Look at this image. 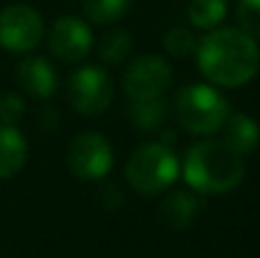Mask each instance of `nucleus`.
Wrapping results in <instances>:
<instances>
[{"instance_id": "nucleus-8", "label": "nucleus", "mask_w": 260, "mask_h": 258, "mask_svg": "<svg viewBox=\"0 0 260 258\" xmlns=\"http://www.w3.org/2000/svg\"><path fill=\"white\" fill-rule=\"evenodd\" d=\"M171 85V67L157 55H142L126 69L123 89L130 101L162 99Z\"/></svg>"}, {"instance_id": "nucleus-2", "label": "nucleus", "mask_w": 260, "mask_h": 258, "mask_svg": "<svg viewBox=\"0 0 260 258\" xmlns=\"http://www.w3.org/2000/svg\"><path fill=\"white\" fill-rule=\"evenodd\" d=\"M183 178L199 195H224L244 178V158L235 153L224 140H203L187 151Z\"/></svg>"}, {"instance_id": "nucleus-20", "label": "nucleus", "mask_w": 260, "mask_h": 258, "mask_svg": "<svg viewBox=\"0 0 260 258\" xmlns=\"http://www.w3.org/2000/svg\"><path fill=\"white\" fill-rule=\"evenodd\" d=\"M23 112H25V105H23V99L18 94L0 96V123L16 126V123L21 121Z\"/></svg>"}, {"instance_id": "nucleus-11", "label": "nucleus", "mask_w": 260, "mask_h": 258, "mask_svg": "<svg viewBox=\"0 0 260 258\" xmlns=\"http://www.w3.org/2000/svg\"><path fill=\"white\" fill-rule=\"evenodd\" d=\"M199 213H201V199L192 192L176 190L160 204V222L171 231H185L197 222Z\"/></svg>"}, {"instance_id": "nucleus-15", "label": "nucleus", "mask_w": 260, "mask_h": 258, "mask_svg": "<svg viewBox=\"0 0 260 258\" xmlns=\"http://www.w3.org/2000/svg\"><path fill=\"white\" fill-rule=\"evenodd\" d=\"M226 12H229L226 0H192L187 16L199 30H215L226 18Z\"/></svg>"}, {"instance_id": "nucleus-7", "label": "nucleus", "mask_w": 260, "mask_h": 258, "mask_svg": "<svg viewBox=\"0 0 260 258\" xmlns=\"http://www.w3.org/2000/svg\"><path fill=\"white\" fill-rule=\"evenodd\" d=\"M44 39L41 14L30 5H9L0 12V46L12 53H27Z\"/></svg>"}, {"instance_id": "nucleus-18", "label": "nucleus", "mask_w": 260, "mask_h": 258, "mask_svg": "<svg viewBox=\"0 0 260 258\" xmlns=\"http://www.w3.org/2000/svg\"><path fill=\"white\" fill-rule=\"evenodd\" d=\"M197 44H199L197 37H194L192 30H187V27H171L165 35V39H162V46H165L167 55H171V57H176V59L189 57V55L197 50Z\"/></svg>"}, {"instance_id": "nucleus-17", "label": "nucleus", "mask_w": 260, "mask_h": 258, "mask_svg": "<svg viewBox=\"0 0 260 258\" xmlns=\"http://www.w3.org/2000/svg\"><path fill=\"white\" fill-rule=\"evenodd\" d=\"M130 50H133V35L119 27V30H112L110 35L103 37L99 46V57L103 64L114 67V64H121L128 57Z\"/></svg>"}, {"instance_id": "nucleus-9", "label": "nucleus", "mask_w": 260, "mask_h": 258, "mask_svg": "<svg viewBox=\"0 0 260 258\" xmlns=\"http://www.w3.org/2000/svg\"><path fill=\"white\" fill-rule=\"evenodd\" d=\"M94 37L82 18L78 16H62L53 23L48 32V48L59 62L76 64L89 55Z\"/></svg>"}, {"instance_id": "nucleus-1", "label": "nucleus", "mask_w": 260, "mask_h": 258, "mask_svg": "<svg viewBox=\"0 0 260 258\" xmlns=\"http://www.w3.org/2000/svg\"><path fill=\"white\" fill-rule=\"evenodd\" d=\"M194 53L201 73L215 87H242L256 78L260 69L256 39L240 27H215L199 41Z\"/></svg>"}, {"instance_id": "nucleus-5", "label": "nucleus", "mask_w": 260, "mask_h": 258, "mask_svg": "<svg viewBox=\"0 0 260 258\" xmlns=\"http://www.w3.org/2000/svg\"><path fill=\"white\" fill-rule=\"evenodd\" d=\"M67 94H69V103L73 105L76 112L87 114V117H96V114L105 112L110 108V103H112L114 82L105 69L87 64V67L78 69L76 73H71Z\"/></svg>"}, {"instance_id": "nucleus-14", "label": "nucleus", "mask_w": 260, "mask_h": 258, "mask_svg": "<svg viewBox=\"0 0 260 258\" xmlns=\"http://www.w3.org/2000/svg\"><path fill=\"white\" fill-rule=\"evenodd\" d=\"M128 119H130V123L142 133L157 131L167 119V103L162 99L130 101Z\"/></svg>"}, {"instance_id": "nucleus-12", "label": "nucleus", "mask_w": 260, "mask_h": 258, "mask_svg": "<svg viewBox=\"0 0 260 258\" xmlns=\"http://www.w3.org/2000/svg\"><path fill=\"white\" fill-rule=\"evenodd\" d=\"M221 133H224L221 140H224L235 153L242 155V158L253 153L260 144V126L249 114H242V112L229 114V119H226L224 126H221Z\"/></svg>"}, {"instance_id": "nucleus-10", "label": "nucleus", "mask_w": 260, "mask_h": 258, "mask_svg": "<svg viewBox=\"0 0 260 258\" xmlns=\"http://www.w3.org/2000/svg\"><path fill=\"white\" fill-rule=\"evenodd\" d=\"M16 78L21 89L25 91L32 99H50L57 91L59 80H57V71L55 67L41 55H30L23 57L16 67Z\"/></svg>"}, {"instance_id": "nucleus-13", "label": "nucleus", "mask_w": 260, "mask_h": 258, "mask_svg": "<svg viewBox=\"0 0 260 258\" xmlns=\"http://www.w3.org/2000/svg\"><path fill=\"white\" fill-rule=\"evenodd\" d=\"M27 163V142L16 126L0 123V178H12Z\"/></svg>"}, {"instance_id": "nucleus-6", "label": "nucleus", "mask_w": 260, "mask_h": 258, "mask_svg": "<svg viewBox=\"0 0 260 258\" xmlns=\"http://www.w3.org/2000/svg\"><path fill=\"white\" fill-rule=\"evenodd\" d=\"M114 165L112 144L101 133H80L71 140L67 151V167L80 181H101Z\"/></svg>"}, {"instance_id": "nucleus-19", "label": "nucleus", "mask_w": 260, "mask_h": 258, "mask_svg": "<svg viewBox=\"0 0 260 258\" xmlns=\"http://www.w3.org/2000/svg\"><path fill=\"white\" fill-rule=\"evenodd\" d=\"M238 23L240 30L249 37H260V0H240L238 5Z\"/></svg>"}, {"instance_id": "nucleus-3", "label": "nucleus", "mask_w": 260, "mask_h": 258, "mask_svg": "<svg viewBox=\"0 0 260 258\" xmlns=\"http://www.w3.org/2000/svg\"><path fill=\"white\" fill-rule=\"evenodd\" d=\"M178 123L192 135H215L231 114L226 96L215 85L194 82L178 91L174 103Z\"/></svg>"}, {"instance_id": "nucleus-4", "label": "nucleus", "mask_w": 260, "mask_h": 258, "mask_svg": "<svg viewBox=\"0 0 260 258\" xmlns=\"http://www.w3.org/2000/svg\"><path fill=\"white\" fill-rule=\"evenodd\" d=\"M180 174V163L171 146L162 142L144 144L130 155L126 165V181L139 195H160L169 190Z\"/></svg>"}, {"instance_id": "nucleus-16", "label": "nucleus", "mask_w": 260, "mask_h": 258, "mask_svg": "<svg viewBox=\"0 0 260 258\" xmlns=\"http://www.w3.org/2000/svg\"><path fill=\"white\" fill-rule=\"evenodd\" d=\"M130 7V0H82V12L87 21L99 23V25H110L119 18L126 16Z\"/></svg>"}]
</instances>
